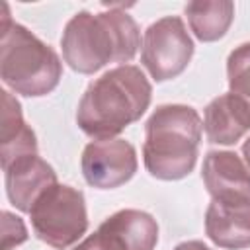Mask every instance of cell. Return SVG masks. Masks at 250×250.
<instances>
[{
  "mask_svg": "<svg viewBox=\"0 0 250 250\" xmlns=\"http://www.w3.org/2000/svg\"><path fill=\"white\" fill-rule=\"evenodd\" d=\"M141 47L137 21L121 8L105 12H76L61 37L62 61L78 74H94L109 62L129 64Z\"/></svg>",
  "mask_w": 250,
  "mask_h": 250,
  "instance_id": "1",
  "label": "cell"
},
{
  "mask_svg": "<svg viewBox=\"0 0 250 250\" xmlns=\"http://www.w3.org/2000/svg\"><path fill=\"white\" fill-rule=\"evenodd\" d=\"M150 100L146 74L135 64H117L88 84L76 109V125L94 141L117 139L145 115Z\"/></svg>",
  "mask_w": 250,
  "mask_h": 250,
  "instance_id": "2",
  "label": "cell"
},
{
  "mask_svg": "<svg viewBox=\"0 0 250 250\" xmlns=\"http://www.w3.org/2000/svg\"><path fill=\"white\" fill-rule=\"evenodd\" d=\"M203 121L191 105H158L145 123L143 162L146 172L164 182L186 178L197 162Z\"/></svg>",
  "mask_w": 250,
  "mask_h": 250,
  "instance_id": "3",
  "label": "cell"
},
{
  "mask_svg": "<svg viewBox=\"0 0 250 250\" xmlns=\"http://www.w3.org/2000/svg\"><path fill=\"white\" fill-rule=\"evenodd\" d=\"M0 78L14 94L25 98L51 94L62 78V61L57 51L25 25L12 21L6 4L0 33Z\"/></svg>",
  "mask_w": 250,
  "mask_h": 250,
  "instance_id": "4",
  "label": "cell"
},
{
  "mask_svg": "<svg viewBox=\"0 0 250 250\" xmlns=\"http://www.w3.org/2000/svg\"><path fill=\"white\" fill-rule=\"evenodd\" d=\"M35 236L55 250L74 246L88 230V211L84 193L66 184H53L33 203L29 211Z\"/></svg>",
  "mask_w": 250,
  "mask_h": 250,
  "instance_id": "5",
  "label": "cell"
},
{
  "mask_svg": "<svg viewBox=\"0 0 250 250\" xmlns=\"http://www.w3.org/2000/svg\"><path fill=\"white\" fill-rule=\"evenodd\" d=\"M195 45L180 16H166L150 23L143 35L141 62L156 82L178 78L189 64Z\"/></svg>",
  "mask_w": 250,
  "mask_h": 250,
  "instance_id": "6",
  "label": "cell"
},
{
  "mask_svg": "<svg viewBox=\"0 0 250 250\" xmlns=\"http://www.w3.org/2000/svg\"><path fill=\"white\" fill-rule=\"evenodd\" d=\"M82 176L88 186L98 189H113L127 184L137 168V150L125 139L92 141L84 146L80 158Z\"/></svg>",
  "mask_w": 250,
  "mask_h": 250,
  "instance_id": "7",
  "label": "cell"
},
{
  "mask_svg": "<svg viewBox=\"0 0 250 250\" xmlns=\"http://www.w3.org/2000/svg\"><path fill=\"white\" fill-rule=\"evenodd\" d=\"M203 184L217 201H250V170L232 150H211L201 166Z\"/></svg>",
  "mask_w": 250,
  "mask_h": 250,
  "instance_id": "8",
  "label": "cell"
},
{
  "mask_svg": "<svg viewBox=\"0 0 250 250\" xmlns=\"http://www.w3.org/2000/svg\"><path fill=\"white\" fill-rule=\"evenodd\" d=\"M4 184L10 203L18 211L29 213L35 199L47 188L57 184V172L39 154H29L4 168Z\"/></svg>",
  "mask_w": 250,
  "mask_h": 250,
  "instance_id": "9",
  "label": "cell"
},
{
  "mask_svg": "<svg viewBox=\"0 0 250 250\" xmlns=\"http://www.w3.org/2000/svg\"><path fill=\"white\" fill-rule=\"evenodd\" d=\"M205 234L225 250L250 248V201L211 199L205 211Z\"/></svg>",
  "mask_w": 250,
  "mask_h": 250,
  "instance_id": "10",
  "label": "cell"
},
{
  "mask_svg": "<svg viewBox=\"0 0 250 250\" xmlns=\"http://www.w3.org/2000/svg\"><path fill=\"white\" fill-rule=\"evenodd\" d=\"M250 131V113L230 92L213 98L203 109V133L213 145H234Z\"/></svg>",
  "mask_w": 250,
  "mask_h": 250,
  "instance_id": "11",
  "label": "cell"
},
{
  "mask_svg": "<svg viewBox=\"0 0 250 250\" xmlns=\"http://www.w3.org/2000/svg\"><path fill=\"white\" fill-rule=\"evenodd\" d=\"M37 154V137L25 123L21 105L14 94L2 90V125H0V164L2 170L21 156Z\"/></svg>",
  "mask_w": 250,
  "mask_h": 250,
  "instance_id": "12",
  "label": "cell"
},
{
  "mask_svg": "<svg viewBox=\"0 0 250 250\" xmlns=\"http://www.w3.org/2000/svg\"><path fill=\"white\" fill-rule=\"evenodd\" d=\"M100 227L111 232L125 250H154L158 244V223L141 209L115 211Z\"/></svg>",
  "mask_w": 250,
  "mask_h": 250,
  "instance_id": "13",
  "label": "cell"
},
{
  "mask_svg": "<svg viewBox=\"0 0 250 250\" xmlns=\"http://www.w3.org/2000/svg\"><path fill=\"white\" fill-rule=\"evenodd\" d=\"M189 29L203 43L219 41L227 35L234 20V4L230 0H195L184 6Z\"/></svg>",
  "mask_w": 250,
  "mask_h": 250,
  "instance_id": "14",
  "label": "cell"
},
{
  "mask_svg": "<svg viewBox=\"0 0 250 250\" xmlns=\"http://www.w3.org/2000/svg\"><path fill=\"white\" fill-rule=\"evenodd\" d=\"M229 92L236 96L250 113V41L234 47L227 59Z\"/></svg>",
  "mask_w": 250,
  "mask_h": 250,
  "instance_id": "15",
  "label": "cell"
},
{
  "mask_svg": "<svg viewBox=\"0 0 250 250\" xmlns=\"http://www.w3.org/2000/svg\"><path fill=\"white\" fill-rule=\"evenodd\" d=\"M2 232H4L2 250H12L14 246H20L21 242L27 240V229H25L21 217H18L10 211H2Z\"/></svg>",
  "mask_w": 250,
  "mask_h": 250,
  "instance_id": "16",
  "label": "cell"
},
{
  "mask_svg": "<svg viewBox=\"0 0 250 250\" xmlns=\"http://www.w3.org/2000/svg\"><path fill=\"white\" fill-rule=\"evenodd\" d=\"M72 250H125V248L121 246V242L111 232H107L105 229L98 227V230L94 234H88Z\"/></svg>",
  "mask_w": 250,
  "mask_h": 250,
  "instance_id": "17",
  "label": "cell"
},
{
  "mask_svg": "<svg viewBox=\"0 0 250 250\" xmlns=\"http://www.w3.org/2000/svg\"><path fill=\"white\" fill-rule=\"evenodd\" d=\"M174 250H211L207 244H203L201 240H186L180 242L178 246H174Z\"/></svg>",
  "mask_w": 250,
  "mask_h": 250,
  "instance_id": "18",
  "label": "cell"
},
{
  "mask_svg": "<svg viewBox=\"0 0 250 250\" xmlns=\"http://www.w3.org/2000/svg\"><path fill=\"white\" fill-rule=\"evenodd\" d=\"M242 156H244L242 160L246 162V166H248V170H250V137L242 143Z\"/></svg>",
  "mask_w": 250,
  "mask_h": 250,
  "instance_id": "19",
  "label": "cell"
}]
</instances>
